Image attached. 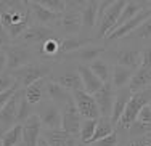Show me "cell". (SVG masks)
<instances>
[{"label": "cell", "mask_w": 151, "mask_h": 146, "mask_svg": "<svg viewBox=\"0 0 151 146\" xmlns=\"http://www.w3.org/2000/svg\"><path fill=\"white\" fill-rule=\"evenodd\" d=\"M42 122L37 114L31 116L26 122L23 124V146H37L39 140L42 137Z\"/></svg>", "instance_id": "cell-17"}, {"label": "cell", "mask_w": 151, "mask_h": 146, "mask_svg": "<svg viewBox=\"0 0 151 146\" xmlns=\"http://www.w3.org/2000/svg\"><path fill=\"white\" fill-rule=\"evenodd\" d=\"M98 120H92V119H84L82 120V127H81V137H79V141L81 143L88 145L92 141L93 135H95V129Z\"/></svg>", "instance_id": "cell-32"}, {"label": "cell", "mask_w": 151, "mask_h": 146, "mask_svg": "<svg viewBox=\"0 0 151 146\" xmlns=\"http://www.w3.org/2000/svg\"><path fill=\"white\" fill-rule=\"evenodd\" d=\"M88 146H119V135H117V130L113 132L111 135H108L103 140H98L96 143H92Z\"/></svg>", "instance_id": "cell-35"}, {"label": "cell", "mask_w": 151, "mask_h": 146, "mask_svg": "<svg viewBox=\"0 0 151 146\" xmlns=\"http://www.w3.org/2000/svg\"><path fill=\"white\" fill-rule=\"evenodd\" d=\"M135 71L129 69V67L122 66H113V77H111V85L114 87V90H122V88L129 87L132 77H134Z\"/></svg>", "instance_id": "cell-24"}, {"label": "cell", "mask_w": 151, "mask_h": 146, "mask_svg": "<svg viewBox=\"0 0 151 146\" xmlns=\"http://www.w3.org/2000/svg\"><path fill=\"white\" fill-rule=\"evenodd\" d=\"M113 132H116V125L111 122L109 117H100L98 124H96V129H95V135H93L92 141L88 145L96 143L98 140H103V138H106L108 135H111Z\"/></svg>", "instance_id": "cell-27"}, {"label": "cell", "mask_w": 151, "mask_h": 146, "mask_svg": "<svg viewBox=\"0 0 151 146\" xmlns=\"http://www.w3.org/2000/svg\"><path fill=\"white\" fill-rule=\"evenodd\" d=\"M113 66H122L138 71L142 67V50L137 48H116L109 50V59Z\"/></svg>", "instance_id": "cell-8"}, {"label": "cell", "mask_w": 151, "mask_h": 146, "mask_svg": "<svg viewBox=\"0 0 151 146\" xmlns=\"http://www.w3.org/2000/svg\"><path fill=\"white\" fill-rule=\"evenodd\" d=\"M47 82H48V77L35 82V84H32L27 88H23L24 97H26V99L29 101L32 108H37L39 104H42L44 101L48 99V97H47Z\"/></svg>", "instance_id": "cell-21"}, {"label": "cell", "mask_w": 151, "mask_h": 146, "mask_svg": "<svg viewBox=\"0 0 151 146\" xmlns=\"http://www.w3.org/2000/svg\"><path fill=\"white\" fill-rule=\"evenodd\" d=\"M6 58H8V72L19 69L23 66H27L31 63H35V50L24 47V45H18L13 42L12 45H6L5 48Z\"/></svg>", "instance_id": "cell-7"}, {"label": "cell", "mask_w": 151, "mask_h": 146, "mask_svg": "<svg viewBox=\"0 0 151 146\" xmlns=\"http://www.w3.org/2000/svg\"><path fill=\"white\" fill-rule=\"evenodd\" d=\"M88 67H90L92 72L95 74L103 84H109L111 82V77H113V64H111L106 58L101 56V58L95 59L92 64H88Z\"/></svg>", "instance_id": "cell-26"}, {"label": "cell", "mask_w": 151, "mask_h": 146, "mask_svg": "<svg viewBox=\"0 0 151 146\" xmlns=\"http://www.w3.org/2000/svg\"><path fill=\"white\" fill-rule=\"evenodd\" d=\"M8 72V58L3 48H0V74Z\"/></svg>", "instance_id": "cell-41"}, {"label": "cell", "mask_w": 151, "mask_h": 146, "mask_svg": "<svg viewBox=\"0 0 151 146\" xmlns=\"http://www.w3.org/2000/svg\"><path fill=\"white\" fill-rule=\"evenodd\" d=\"M16 84V80L13 79V76L10 72H5V74H0V93H5L8 92L10 88H13Z\"/></svg>", "instance_id": "cell-34"}, {"label": "cell", "mask_w": 151, "mask_h": 146, "mask_svg": "<svg viewBox=\"0 0 151 146\" xmlns=\"http://www.w3.org/2000/svg\"><path fill=\"white\" fill-rule=\"evenodd\" d=\"M42 6L55 15H63L66 11V0H39Z\"/></svg>", "instance_id": "cell-33"}, {"label": "cell", "mask_w": 151, "mask_h": 146, "mask_svg": "<svg viewBox=\"0 0 151 146\" xmlns=\"http://www.w3.org/2000/svg\"><path fill=\"white\" fill-rule=\"evenodd\" d=\"M132 90L129 87L122 88V90H117L116 93V101H114V108H113V114H111V122L114 124V125L117 127V124H119L122 114H124L125 108H127L129 101H130L132 98Z\"/></svg>", "instance_id": "cell-23"}, {"label": "cell", "mask_w": 151, "mask_h": 146, "mask_svg": "<svg viewBox=\"0 0 151 146\" xmlns=\"http://www.w3.org/2000/svg\"><path fill=\"white\" fill-rule=\"evenodd\" d=\"M73 98H74V104L82 119L98 120L101 117V112H100L98 104H96L93 95L85 93L84 90H77V92H73Z\"/></svg>", "instance_id": "cell-10"}, {"label": "cell", "mask_w": 151, "mask_h": 146, "mask_svg": "<svg viewBox=\"0 0 151 146\" xmlns=\"http://www.w3.org/2000/svg\"><path fill=\"white\" fill-rule=\"evenodd\" d=\"M13 40L12 37L8 35V32L5 31V27L2 26V23H0V48H5L6 45H12Z\"/></svg>", "instance_id": "cell-39"}, {"label": "cell", "mask_w": 151, "mask_h": 146, "mask_svg": "<svg viewBox=\"0 0 151 146\" xmlns=\"http://www.w3.org/2000/svg\"><path fill=\"white\" fill-rule=\"evenodd\" d=\"M47 97L48 99L53 103V104H56L60 109H63L64 106H68L69 103L74 101L73 98V93H71L69 90H66V88H63L61 85H58L56 82L50 80L47 82Z\"/></svg>", "instance_id": "cell-18"}, {"label": "cell", "mask_w": 151, "mask_h": 146, "mask_svg": "<svg viewBox=\"0 0 151 146\" xmlns=\"http://www.w3.org/2000/svg\"><path fill=\"white\" fill-rule=\"evenodd\" d=\"M151 87V67H140L138 71H135L134 77H132L129 88L132 90V93L146 90Z\"/></svg>", "instance_id": "cell-25"}, {"label": "cell", "mask_w": 151, "mask_h": 146, "mask_svg": "<svg viewBox=\"0 0 151 146\" xmlns=\"http://www.w3.org/2000/svg\"><path fill=\"white\" fill-rule=\"evenodd\" d=\"M61 116H63V129L66 132L69 137L76 138V140H79V137H81V127H82V117L81 114H79L77 108H76L74 101L69 103L68 106H64L63 109H61Z\"/></svg>", "instance_id": "cell-14"}, {"label": "cell", "mask_w": 151, "mask_h": 146, "mask_svg": "<svg viewBox=\"0 0 151 146\" xmlns=\"http://www.w3.org/2000/svg\"><path fill=\"white\" fill-rule=\"evenodd\" d=\"M18 90H19V85H15V87L10 88L8 92H5V93H0V111L3 109V106H5L6 103H8L10 99H12V97L16 93Z\"/></svg>", "instance_id": "cell-37"}, {"label": "cell", "mask_w": 151, "mask_h": 146, "mask_svg": "<svg viewBox=\"0 0 151 146\" xmlns=\"http://www.w3.org/2000/svg\"><path fill=\"white\" fill-rule=\"evenodd\" d=\"M142 67H151V47H145L142 50Z\"/></svg>", "instance_id": "cell-40"}, {"label": "cell", "mask_w": 151, "mask_h": 146, "mask_svg": "<svg viewBox=\"0 0 151 146\" xmlns=\"http://www.w3.org/2000/svg\"><path fill=\"white\" fill-rule=\"evenodd\" d=\"M42 137L45 138L50 146H63L69 138V135L61 129V130H42Z\"/></svg>", "instance_id": "cell-30"}, {"label": "cell", "mask_w": 151, "mask_h": 146, "mask_svg": "<svg viewBox=\"0 0 151 146\" xmlns=\"http://www.w3.org/2000/svg\"><path fill=\"white\" fill-rule=\"evenodd\" d=\"M134 40H138V42L151 40V16L137 31H134V32L130 35H127L125 39H122V42H134Z\"/></svg>", "instance_id": "cell-29"}, {"label": "cell", "mask_w": 151, "mask_h": 146, "mask_svg": "<svg viewBox=\"0 0 151 146\" xmlns=\"http://www.w3.org/2000/svg\"><path fill=\"white\" fill-rule=\"evenodd\" d=\"M55 31L61 32L63 37L82 34V13L79 11H64L55 24Z\"/></svg>", "instance_id": "cell-12"}, {"label": "cell", "mask_w": 151, "mask_h": 146, "mask_svg": "<svg viewBox=\"0 0 151 146\" xmlns=\"http://www.w3.org/2000/svg\"><path fill=\"white\" fill-rule=\"evenodd\" d=\"M31 10V16H32V24H39V26H47V27H53L55 29V24L58 23L61 15H55V13L48 11L45 6L40 5L39 0H29L27 2Z\"/></svg>", "instance_id": "cell-15"}, {"label": "cell", "mask_w": 151, "mask_h": 146, "mask_svg": "<svg viewBox=\"0 0 151 146\" xmlns=\"http://www.w3.org/2000/svg\"><path fill=\"white\" fill-rule=\"evenodd\" d=\"M138 122H142V124H145V125H150L151 127V108H150V104L148 106H145V108L140 111L138 114Z\"/></svg>", "instance_id": "cell-38"}, {"label": "cell", "mask_w": 151, "mask_h": 146, "mask_svg": "<svg viewBox=\"0 0 151 146\" xmlns=\"http://www.w3.org/2000/svg\"><path fill=\"white\" fill-rule=\"evenodd\" d=\"M0 23L15 42L32 26L31 10L26 0H0Z\"/></svg>", "instance_id": "cell-1"}, {"label": "cell", "mask_w": 151, "mask_h": 146, "mask_svg": "<svg viewBox=\"0 0 151 146\" xmlns=\"http://www.w3.org/2000/svg\"><path fill=\"white\" fill-rule=\"evenodd\" d=\"M52 69H53V64H50V63L35 61V63H31L27 66L19 67V69L13 71L10 74L16 80V84L19 85V88H27L32 84H35V82L50 77Z\"/></svg>", "instance_id": "cell-3"}, {"label": "cell", "mask_w": 151, "mask_h": 146, "mask_svg": "<svg viewBox=\"0 0 151 146\" xmlns=\"http://www.w3.org/2000/svg\"><path fill=\"white\" fill-rule=\"evenodd\" d=\"M19 98H21V88L12 97L8 103L3 106L0 111V135L6 133L10 129L18 124V108H19Z\"/></svg>", "instance_id": "cell-13"}, {"label": "cell", "mask_w": 151, "mask_h": 146, "mask_svg": "<svg viewBox=\"0 0 151 146\" xmlns=\"http://www.w3.org/2000/svg\"><path fill=\"white\" fill-rule=\"evenodd\" d=\"M127 0H114L113 5L105 11L103 18L98 21L96 24V32H95V40H105L108 37V34L116 27L117 21L121 18V13L124 10Z\"/></svg>", "instance_id": "cell-5"}, {"label": "cell", "mask_w": 151, "mask_h": 146, "mask_svg": "<svg viewBox=\"0 0 151 146\" xmlns=\"http://www.w3.org/2000/svg\"><path fill=\"white\" fill-rule=\"evenodd\" d=\"M77 71L81 74L82 85H84V92L88 95H95L96 92H100L103 88V82L92 72V69L85 64H77Z\"/></svg>", "instance_id": "cell-22"}, {"label": "cell", "mask_w": 151, "mask_h": 146, "mask_svg": "<svg viewBox=\"0 0 151 146\" xmlns=\"http://www.w3.org/2000/svg\"><path fill=\"white\" fill-rule=\"evenodd\" d=\"M98 5H100V0H88L85 8L82 10V31L85 32L87 37H90L92 31H96Z\"/></svg>", "instance_id": "cell-19"}, {"label": "cell", "mask_w": 151, "mask_h": 146, "mask_svg": "<svg viewBox=\"0 0 151 146\" xmlns=\"http://www.w3.org/2000/svg\"><path fill=\"white\" fill-rule=\"evenodd\" d=\"M35 114L40 119L44 130H61V127H63L61 109L56 104H53L50 99H47L42 104H39Z\"/></svg>", "instance_id": "cell-9"}, {"label": "cell", "mask_w": 151, "mask_h": 146, "mask_svg": "<svg viewBox=\"0 0 151 146\" xmlns=\"http://www.w3.org/2000/svg\"><path fill=\"white\" fill-rule=\"evenodd\" d=\"M150 108H151V103H150Z\"/></svg>", "instance_id": "cell-45"}, {"label": "cell", "mask_w": 151, "mask_h": 146, "mask_svg": "<svg viewBox=\"0 0 151 146\" xmlns=\"http://www.w3.org/2000/svg\"><path fill=\"white\" fill-rule=\"evenodd\" d=\"M2 146H23V124H16L6 133L0 135Z\"/></svg>", "instance_id": "cell-28"}, {"label": "cell", "mask_w": 151, "mask_h": 146, "mask_svg": "<svg viewBox=\"0 0 151 146\" xmlns=\"http://www.w3.org/2000/svg\"><path fill=\"white\" fill-rule=\"evenodd\" d=\"M77 146H88V145H85V143H81V141H79V143H77Z\"/></svg>", "instance_id": "cell-42"}, {"label": "cell", "mask_w": 151, "mask_h": 146, "mask_svg": "<svg viewBox=\"0 0 151 146\" xmlns=\"http://www.w3.org/2000/svg\"><path fill=\"white\" fill-rule=\"evenodd\" d=\"M0 146H2V140H0Z\"/></svg>", "instance_id": "cell-44"}, {"label": "cell", "mask_w": 151, "mask_h": 146, "mask_svg": "<svg viewBox=\"0 0 151 146\" xmlns=\"http://www.w3.org/2000/svg\"><path fill=\"white\" fill-rule=\"evenodd\" d=\"M55 35H60L53 27H47V26H39V24H32L29 29L21 35L18 40H15V44L18 45H24L29 48H40L47 40H50Z\"/></svg>", "instance_id": "cell-6"}, {"label": "cell", "mask_w": 151, "mask_h": 146, "mask_svg": "<svg viewBox=\"0 0 151 146\" xmlns=\"http://www.w3.org/2000/svg\"><path fill=\"white\" fill-rule=\"evenodd\" d=\"M48 79L56 82V84L61 85L63 88H66V90H69L71 93L77 90H84L81 74L77 71V64L76 63L61 61V63L53 64L52 74H50Z\"/></svg>", "instance_id": "cell-2"}, {"label": "cell", "mask_w": 151, "mask_h": 146, "mask_svg": "<svg viewBox=\"0 0 151 146\" xmlns=\"http://www.w3.org/2000/svg\"><path fill=\"white\" fill-rule=\"evenodd\" d=\"M88 0H66V11H79L82 13V10L85 8Z\"/></svg>", "instance_id": "cell-36"}, {"label": "cell", "mask_w": 151, "mask_h": 146, "mask_svg": "<svg viewBox=\"0 0 151 146\" xmlns=\"http://www.w3.org/2000/svg\"><path fill=\"white\" fill-rule=\"evenodd\" d=\"M148 138H150V146H151V133L148 135Z\"/></svg>", "instance_id": "cell-43"}, {"label": "cell", "mask_w": 151, "mask_h": 146, "mask_svg": "<svg viewBox=\"0 0 151 146\" xmlns=\"http://www.w3.org/2000/svg\"><path fill=\"white\" fill-rule=\"evenodd\" d=\"M116 93L117 92L114 90V87L109 84H105L103 88L100 92H96L93 95L96 104H98V109L101 112V117H109L111 119V114H113V108H114V101H116Z\"/></svg>", "instance_id": "cell-16"}, {"label": "cell", "mask_w": 151, "mask_h": 146, "mask_svg": "<svg viewBox=\"0 0 151 146\" xmlns=\"http://www.w3.org/2000/svg\"><path fill=\"white\" fill-rule=\"evenodd\" d=\"M106 47L105 45H87V47L77 50V52L74 53H69V55L63 56V59L61 61H71V63H76V64H92L95 59L101 58L103 55L106 53ZM60 61V63H61Z\"/></svg>", "instance_id": "cell-11"}, {"label": "cell", "mask_w": 151, "mask_h": 146, "mask_svg": "<svg viewBox=\"0 0 151 146\" xmlns=\"http://www.w3.org/2000/svg\"><path fill=\"white\" fill-rule=\"evenodd\" d=\"M92 42H95V39L93 37H87L85 34H79V35H69V37H63V40H61V59H63V56L69 55V53H74L77 52V50L87 47V45H90Z\"/></svg>", "instance_id": "cell-20"}, {"label": "cell", "mask_w": 151, "mask_h": 146, "mask_svg": "<svg viewBox=\"0 0 151 146\" xmlns=\"http://www.w3.org/2000/svg\"><path fill=\"white\" fill-rule=\"evenodd\" d=\"M150 103H151V87L146 88V90L134 93L132 98H130V101H129V104H127V108H125L124 114H122L119 124H117V129L119 130H127L132 124L137 122L140 111H142L145 106H148Z\"/></svg>", "instance_id": "cell-4"}, {"label": "cell", "mask_w": 151, "mask_h": 146, "mask_svg": "<svg viewBox=\"0 0 151 146\" xmlns=\"http://www.w3.org/2000/svg\"><path fill=\"white\" fill-rule=\"evenodd\" d=\"M35 111L29 104V101L24 97V90L21 88V98H19V108H18V124H24L31 116H34Z\"/></svg>", "instance_id": "cell-31"}]
</instances>
